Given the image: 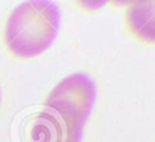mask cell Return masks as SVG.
Returning <instances> with one entry per match:
<instances>
[{
	"instance_id": "1",
	"label": "cell",
	"mask_w": 155,
	"mask_h": 142,
	"mask_svg": "<svg viewBox=\"0 0 155 142\" xmlns=\"http://www.w3.org/2000/svg\"><path fill=\"white\" fill-rule=\"evenodd\" d=\"M96 100V84L86 73H71L48 94L40 120L54 142H79Z\"/></svg>"
},
{
	"instance_id": "2",
	"label": "cell",
	"mask_w": 155,
	"mask_h": 142,
	"mask_svg": "<svg viewBox=\"0 0 155 142\" xmlns=\"http://www.w3.org/2000/svg\"><path fill=\"white\" fill-rule=\"evenodd\" d=\"M59 23L61 12L56 2L24 1L11 12L6 22V46L15 57L22 59L38 57L53 43Z\"/></svg>"
},
{
	"instance_id": "3",
	"label": "cell",
	"mask_w": 155,
	"mask_h": 142,
	"mask_svg": "<svg viewBox=\"0 0 155 142\" xmlns=\"http://www.w3.org/2000/svg\"><path fill=\"white\" fill-rule=\"evenodd\" d=\"M128 31L140 42L155 45V1L140 0L128 4L125 12Z\"/></svg>"
}]
</instances>
